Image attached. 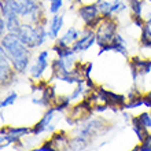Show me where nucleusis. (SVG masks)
<instances>
[{
  "instance_id": "f257e3e1",
  "label": "nucleus",
  "mask_w": 151,
  "mask_h": 151,
  "mask_svg": "<svg viewBox=\"0 0 151 151\" xmlns=\"http://www.w3.org/2000/svg\"><path fill=\"white\" fill-rule=\"evenodd\" d=\"M1 47L6 50L8 58L11 59L17 72H25L29 63V52L26 45L19 40V37L14 35V33H10L8 36H4L3 41H1Z\"/></svg>"
},
{
  "instance_id": "f03ea898",
  "label": "nucleus",
  "mask_w": 151,
  "mask_h": 151,
  "mask_svg": "<svg viewBox=\"0 0 151 151\" xmlns=\"http://www.w3.org/2000/svg\"><path fill=\"white\" fill-rule=\"evenodd\" d=\"M17 36L19 40L29 48H36L44 43V40L47 37V33L44 30L41 25L37 24L36 26L30 25H21L19 30L17 33Z\"/></svg>"
},
{
  "instance_id": "7ed1b4c3",
  "label": "nucleus",
  "mask_w": 151,
  "mask_h": 151,
  "mask_svg": "<svg viewBox=\"0 0 151 151\" xmlns=\"http://www.w3.org/2000/svg\"><path fill=\"white\" fill-rule=\"evenodd\" d=\"M115 30H117V24L114 22V19L111 17H103L96 30V41L102 47V52L110 50V45L117 36Z\"/></svg>"
},
{
  "instance_id": "20e7f679",
  "label": "nucleus",
  "mask_w": 151,
  "mask_h": 151,
  "mask_svg": "<svg viewBox=\"0 0 151 151\" xmlns=\"http://www.w3.org/2000/svg\"><path fill=\"white\" fill-rule=\"evenodd\" d=\"M99 7L98 4H88V6H81L78 10L80 17L83 18V21L87 24L89 28H95L100 24V21L103 19V15H99Z\"/></svg>"
},
{
  "instance_id": "39448f33",
  "label": "nucleus",
  "mask_w": 151,
  "mask_h": 151,
  "mask_svg": "<svg viewBox=\"0 0 151 151\" xmlns=\"http://www.w3.org/2000/svg\"><path fill=\"white\" fill-rule=\"evenodd\" d=\"M92 111H93V107L91 106V103H89L88 100H84L83 103L76 104L74 107L70 110V114H69V118H68L69 124L84 121Z\"/></svg>"
},
{
  "instance_id": "423d86ee",
  "label": "nucleus",
  "mask_w": 151,
  "mask_h": 151,
  "mask_svg": "<svg viewBox=\"0 0 151 151\" xmlns=\"http://www.w3.org/2000/svg\"><path fill=\"white\" fill-rule=\"evenodd\" d=\"M0 69H1V85L3 87H7L8 84L11 83V78L14 77V72L11 70V66H10V62H8V55L7 52L4 51V48L1 47V63H0Z\"/></svg>"
},
{
  "instance_id": "0eeeda50",
  "label": "nucleus",
  "mask_w": 151,
  "mask_h": 151,
  "mask_svg": "<svg viewBox=\"0 0 151 151\" xmlns=\"http://www.w3.org/2000/svg\"><path fill=\"white\" fill-rule=\"evenodd\" d=\"M96 41V33H93L92 30L85 32L81 39H78L73 44V51L74 52H81V51H87L88 48L92 47V44Z\"/></svg>"
},
{
  "instance_id": "6e6552de",
  "label": "nucleus",
  "mask_w": 151,
  "mask_h": 151,
  "mask_svg": "<svg viewBox=\"0 0 151 151\" xmlns=\"http://www.w3.org/2000/svg\"><path fill=\"white\" fill-rule=\"evenodd\" d=\"M48 66V52L47 51H43L41 54L39 55V58H37L36 63L32 66V69H30V73H32V77L35 80L40 78L41 77V74L44 73V70L47 69Z\"/></svg>"
},
{
  "instance_id": "1a4fd4ad",
  "label": "nucleus",
  "mask_w": 151,
  "mask_h": 151,
  "mask_svg": "<svg viewBox=\"0 0 151 151\" xmlns=\"http://www.w3.org/2000/svg\"><path fill=\"white\" fill-rule=\"evenodd\" d=\"M131 69H132V73H133V77L136 78L139 74H146V73L150 72L151 60L133 58V59L131 60Z\"/></svg>"
},
{
  "instance_id": "9d476101",
  "label": "nucleus",
  "mask_w": 151,
  "mask_h": 151,
  "mask_svg": "<svg viewBox=\"0 0 151 151\" xmlns=\"http://www.w3.org/2000/svg\"><path fill=\"white\" fill-rule=\"evenodd\" d=\"M50 142H51L52 147L55 150H65V148L69 150V147H70V142L65 136V133H56V135L52 136V139Z\"/></svg>"
},
{
  "instance_id": "9b49d317",
  "label": "nucleus",
  "mask_w": 151,
  "mask_h": 151,
  "mask_svg": "<svg viewBox=\"0 0 151 151\" xmlns=\"http://www.w3.org/2000/svg\"><path fill=\"white\" fill-rule=\"evenodd\" d=\"M77 40H78V32L74 28H70L63 36L56 41V44H59V45H69L70 47V44H74Z\"/></svg>"
},
{
  "instance_id": "f8f14e48",
  "label": "nucleus",
  "mask_w": 151,
  "mask_h": 151,
  "mask_svg": "<svg viewBox=\"0 0 151 151\" xmlns=\"http://www.w3.org/2000/svg\"><path fill=\"white\" fill-rule=\"evenodd\" d=\"M62 24H63V17L62 15H55L51 21V25H50V32H48V36L51 39H56V36L59 35V30L62 29Z\"/></svg>"
},
{
  "instance_id": "ddd939ff",
  "label": "nucleus",
  "mask_w": 151,
  "mask_h": 151,
  "mask_svg": "<svg viewBox=\"0 0 151 151\" xmlns=\"http://www.w3.org/2000/svg\"><path fill=\"white\" fill-rule=\"evenodd\" d=\"M110 50H113L115 52H121V54H127V43H125V40L119 35H117L113 44L110 45Z\"/></svg>"
},
{
  "instance_id": "4468645a",
  "label": "nucleus",
  "mask_w": 151,
  "mask_h": 151,
  "mask_svg": "<svg viewBox=\"0 0 151 151\" xmlns=\"http://www.w3.org/2000/svg\"><path fill=\"white\" fill-rule=\"evenodd\" d=\"M6 24H7V30L10 33H14V35H17V33H18V30H19V28H21L19 21H18L17 15L7 18V22H6Z\"/></svg>"
},
{
  "instance_id": "2eb2a0df",
  "label": "nucleus",
  "mask_w": 151,
  "mask_h": 151,
  "mask_svg": "<svg viewBox=\"0 0 151 151\" xmlns=\"http://www.w3.org/2000/svg\"><path fill=\"white\" fill-rule=\"evenodd\" d=\"M137 150L142 151H151V135H148L146 139L142 142V146H140Z\"/></svg>"
},
{
  "instance_id": "dca6fc26",
  "label": "nucleus",
  "mask_w": 151,
  "mask_h": 151,
  "mask_svg": "<svg viewBox=\"0 0 151 151\" xmlns=\"http://www.w3.org/2000/svg\"><path fill=\"white\" fill-rule=\"evenodd\" d=\"M15 100H17V93H11V95L7 96V98L1 102V107H7V106H10V104L15 103Z\"/></svg>"
},
{
  "instance_id": "f3484780",
  "label": "nucleus",
  "mask_w": 151,
  "mask_h": 151,
  "mask_svg": "<svg viewBox=\"0 0 151 151\" xmlns=\"http://www.w3.org/2000/svg\"><path fill=\"white\" fill-rule=\"evenodd\" d=\"M50 3H51V7H50L51 12H58L59 8L62 7V0H50Z\"/></svg>"
},
{
  "instance_id": "a211bd4d",
  "label": "nucleus",
  "mask_w": 151,
  "mask_h": 151,
  "mask_svg": "<svg viewBox=\"0 0 151 151\" xmlns=\"http://www.w3.org/2000/svg\"><path fill=\"white\" fill-rule=\"evenodd\" d=\"M143 102H144V106H148L151 109V92H148L147 95L143 98Z\"/></svg>"
},
{
  "instance_id": "6ab92c4d",
  "label": "nucleus",
  "mask_w": 151,
  "mask_h": 151,
  "mask_svg": "<svg viewBox=\"0 0 151 151\" xmlns=\"http://www.w3.org/2000/svg\"><path fill=\"white\" fill-rule=\"evenodd\" d=\"M148 1H150V3H151V0H148Z\"/></svg>"
},
{
  "instance_id": "aec40b11",
  "label": "nucleus",
  "mask_w": 151,
  "mask_h": 151,
  "mask_svg": "<svg viewBox=\"0 0 151 151\" xmlns=\"http://www.w3.org/2000/svg\"><path fill=\"white\" fill-rule=\"evenodd\" d=\"M37 1H40V0H37Z\"/></svg>"
},
{
  "instance_id": "412c9836",
  "label": "nucleus",
  "mask_w": 151,
  "mask_h": 151,
  "mask_svg": "<svg viewBox=\"0 0 151 151\" xmlns=\"http://www.w3.org/2000/svg\"><path fill=\"white\" fill-rule=\"evenodd\" d=\"M69 1H70V0H69Z\"/></svg>"
}]
</instances>
